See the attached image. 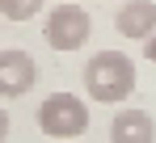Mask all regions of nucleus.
Returning a JSON list of instances; mask_svg holds the SVG:
<instances>
[{"mask_svg": "<svg viewBox=\"0 0 156 143\" xmlns=\"http://www.w3.org/2000/svg\"><path fill=\"white\" fill-rule=\"evenodd\" d=\"M38 84V63L26 51H0V97H26Z\"/></svg>", "mask_w": 156, "mask_h": 143, "instance_id": "4", "label": "nucleus"}, {"mask_svg": "<svg viewBox=\"0 0 156 143\" xmlns=\"http://www.w3.org/2000/svg\"><path fill=\"white\" fill-rule=\"evenodd\" d=\"M144 59H148V63H156V34L144 42Z\"/></svg>", "mask_w": 156, "mask_h": 143, "instance_id": "8", "label": "nucleus"}, {"mask_svg": "<svg viewBox=\"0 0 156 143\" xmlns=\"http://www.w3.org/2000/svg\"><path fill=\"white\" fill-rule=\"evenodd\" d=\"M89 34H93V17L80 9V4H55L51 13H47V25H42V38H47V47L51 51H80L89 42Z\"/></svg>", "mask_w": 156, "mask_h": 143, "instance_id": "3", "label": "nucleus"}, {"mask_svg": "<svg viewBox=\"0 0 156 143\" xmlns=\"http://www.w3.org/2000/svg\"><path fill=\"white\" fill-rule=\"evenodd\" d=\"M84 93L93 101H122L135 93V59L122 51H97L89 63H84Z\"/></svg>", "mask_w": 156, "mask_h": 143, "instance_id": "1", "label": "nucleus"}, {"mask_svg": "<svg viewBox=\"0 0 156 143\" xmlns=\"http://www.w3.org/2000/svg\"><path fill=\"white\" fill-rule=\"evenodd\" d=\"M114 30L122 34V38H139V42H148L156 34V0H127V4H118V13H114Z\"/></svg>", "mask_w": 156, "mask_h": 143, "instance_id": "5", "label": "nucleus"}, {"mask_svg": "<svg viewBox=\"0 0 156 143\" xmlns=\"http://www.w3.org/2000/svg\"><path fill=\"white\" fill-rule=\"evenodd\" d=\"M38 131L51 139H76L89 131V105L72 93H51L38 105Z\"/></svg>", "mask_w": 156, "mask_h": 143, "instance_id": "2", "label": "nucleus"}, {"mask_svg": "<svg viewBox=\"0 0 156 143\" xmlns=\"http://www.w3.org/2000/svg\"><path fill=\"white\" fill-rule=\"evenodd\" d=\"M42 4H47V0H0V17H9V21H30V17L42 13Z\"/></svg>", "mask_w": 156, "mask_h": 143, "instance_id": "7", "label": "nucleus"}, {"mask_svg": "<svg viewBox=\"0 0 156 143\" xmlns=\"http://www.w3.org/2000/svg\"><path fill=\"white\" fill-rule=\"evenodd\" d=\"M9 139V114H4V110H0V143Z\"/></svg>", "mask_w": 156, "mask_h": 143, "instance_id": "9", "label": "nucleus"}, {"mask_svg": "<svg viewBox=\"0 0 156 143\" xmlns=\"http://www.w3.org/2000/svg\"><path fill=\"white\" fill-rule=\"evenodd\" d=\"M110 143H156V122L148 110H118L110 122Z\"/></svg>", "mask_w": 156, "mask_h": 143, "instance_id": "6", "label": "nucleus"}]
</instances>
